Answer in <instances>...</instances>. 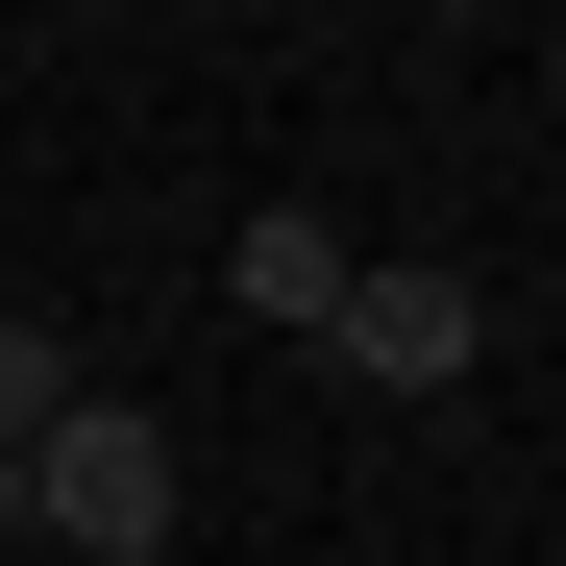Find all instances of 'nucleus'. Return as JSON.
<instances>
[{
    "label": "nucleus",
    "instance_id": "obj_4",
    "mask_svg": "<svg viewBox=\"0 0 566 566\" xmlns=\"http://www.w3.org/2000/svg\"><path fill=\"white\" fill-rule=\"evenodd\" d=\"M74 419V321H25V296H0V443H50Z\"/></svg>",
    "mask_w": 566,
    "mask_h": 566
},
{
    "label": "nucleus",
    "instance_id": "obj_2",
    "mask_svg": "<svg viewBox=\"0 0 566 566\" xmlns=\"http://www.w3.org/2000/svg\"><path fill=\"white\" fill-rule=\"evenodd\" d=\"M369 395H468V369H493V296H468V271H345V321H321Z\"/></svg>",
    "mask_w": 566,
    "mask_h": 566
},
{
    "label": "nucleus",
    "instance_id": "obj_3",
    "mask_svg": "<svg viewBox=\"0 0 566 566\" xmlns=\"http://www.w3.org/2000/svg\"><path fill=\"white\" fill-rule=\"evenodd\" d=\"M345 271H369V247H345L321 198H247V247H222V296H247L271 345H321V321H345Z\"/></svg>",
    "mask_w": 566,
    "mask_h": 566
},
{
    "label": "nucleus",
    "instance_id": "obj_1",
    "mask_svg": "<svg viewBox=\"0 0 566 566\" xmlns=\"http://www.w3.org/2000/svg\"><path fill=\"white\" fill-rule=\"evenodd\" d=\"M25 542H74V566H172V542H198L172 419H148V395H74V419L25 443Z\"/></svg>",
    "mask_w": 566,
    "mask_h": 566
},
{
    "label": "nucleus",
    "instance_id": "obj_5",
    "mask_svg": "<svg viewBox=\"0 0 566 566\" xmlns=\"http://www.w3.org/2000/svg\"><path fill=\"white\" fill-rule=\"evenodd\" d=\"M0 542H25V443H0Z\"/></svg>",
    "mask_w": 566,
    "mask_h": 566
}]
</instances>
